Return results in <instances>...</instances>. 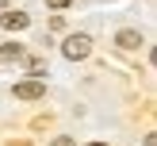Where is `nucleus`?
<instances>
[{"mask_svg": "<svg viewBox=\"0 0 157 146\" xmlns=\"http://www.w3.org/2000/svg\"><path fill=\"white\" fill-rule=\"evenodd\" d=\"M0 58L19 61V58H23V46H19V42H4V46H0Z\"/></svg>", "mask_w": 157, "mask_h": 146, "instance_id": "nucleus-5", "label": "nucleus"}, {"mask_svg": "<svg viewBox=\"0 0 157 146\" xmlns=\"http://www.w3.org/2000/svg\"><path fill=\"white\" fill-rule=\"evenodd\" d=\"M50 146H73V138H69V135H58V138H54Z\"/></svg>", "mask_w": 157, "mask_h": 146, "instance_id": "nucleus-7", "label": "nucleus"}, {"mask_svg": "<svg viewBox=\"0 0 157 146\" xmlns=\"http://www.w3.org/2000/svg\"><path fill=\"white\" fill-rule=\"evenodd\" d=\"M12 92H15V100H42L46 96V85L42 81H19Z\"/></svg>", "mask_w": 157, "mask_h": 146, "instance_id": "nucleus-2", "label": "nucleus"}, {"mask_svg": "<svg viewBox=\"0 0 157 146\" xmlns=\"http://www.w3.org/2000/svg\"><path fill=\"white\" fill-rule=\"evenodd\" d=\"M27 69H31V73H42L46 61H42V58H31V61H27Z\"/></svg>", "mask_w": 157, "mask_h": 146, "instance_id": "nucleus-6", "label": "nucleus"}, {"mask_svg": "<svg viewBox=\"0 0 157 146\" xmlns=\"http://www.w3.org/2000/svg\"><path fill=\"white\" fill-rule=\"evenodd\" d=\"M88 50H92V38H88V35H69L65 42H61V54H65L69 61H81V58H88Z\"/></svg>", "mask_w": 157, "mask_h": 146, "instance_id": "nucleus-1", "label": "nucleus"}, {"mask_svg": "<svg viewBox=\"0 0 157 146\" xmlns=\"http://www.w3.org/2000/svg\"><path fill=\"white\" fill-rule=\"evenodd\" d=\"M92 146H104V142H92Z\"/></svg>", "mask_w": 157, "mask_h": 146, "instance_id": "nucleus-9", "label": "nucleus"}, {"mask_svg": "<svg viewBox=\"0 0 157 146\" xmlns=\"http://www.w3.org/2000/svg\"><path fill=\"white\" fill-rule=\"evenodd\" d=\"M27 12H4V15H0V27H8V31H23V27H27Z\"/></svg>", "mask_w": 157, "mask_h": 146, "instance_id": "nucleus-3", "label": "nucleus"}, {"mask_svg": "<svg viewBox=\"0 0 157 146\" xmlns=\"http://www.w3.org/2000/svg\"><path fill=\"white\" fill-rule=\"evenodd\" d=\"M115 42H119L123 50H138V46H142L146 38L138 35V31H130V27H127V31H119V35H115Z\"/></svg>", "mask_w": 157, "mask_h": 146, "instance_id": "nucleus-4", "label": "nucleus"}, {"mask_svg": "<svg viewBox=\"0 0 157 146\" xmlns=\"http://www.w3.org/2000/svg\"><path fill=\"white\" fill-rule=\"evenodd\" d=\"M0 4H8V0H0Z\"/></svg>", "mask_w": 157, "mask_h": 146, "instance_id": "nucleus-10", "label": "nucleus"}, {"mask_svg": "<svg viewBox=\"0 0 157 146\" xmlns=\"http://www.w3.org/2000/svg\"><path fill=\"white\" fill-rule=\"evenodd\" d=\"M73 0H46V8H69Z\"/></svg>", "mask_w": 157, "mask_h": 146, "instance_id": "nucleus-8", "label": "nucleus"}]
</instances>
